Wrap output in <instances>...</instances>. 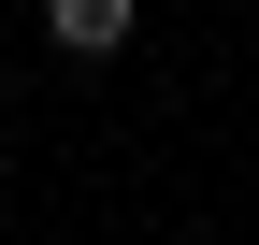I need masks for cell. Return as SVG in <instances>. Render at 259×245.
<instances>
[{"label":"cell","mask_w":259,"mask_h":245,"mask_svg":"<svg viewBox=\"0 0 259 245\" xmlns=\"http://www.w3.org/2000/svg\"><path fill=\"white\" fill-rule=\"evenodd\" d=\"M130 29H144V0H44V44L58 58H115Z\"/></svg>","instance_id":"obj_1"}]
</instances>
